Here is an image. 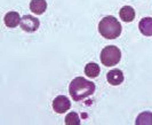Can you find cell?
<instances>
[{"instance_id":"obj_3","label":"cell","mask_w":152,"mask_h":125,"mask_svg":"<svg viewBox=\"0 0 152 125\" xmlns=\"http://www.w3.org/2000/svg\"><path fill=\"white\" fill-rule=\"evenodd\" d=\"M101 62L105 67H112L118 64L121 59V52L117 46H107L101 52Z\"/></svg>"},{"instance_id":"obj_8","label":"cell","mask_w":152,"mask_h":125,"mask_svg":"<svg viewBox=\"0 0 152 125\" xmlns=\"http://www.w3.org/2000/svg\"><path fill=\"white\" fill-rule=\"evenodd\" d=\"M138 29L142 35L146 37L152 36V17H144L138 24Z\"/></svg>"},{"instance_id":"obj_1","label":"cell","mask_w":152,"mask_h":125,"mask_svg":"<svg viewBox=\"0 0 152 125\" xmlns=\"http://www.w3.org/2000/svg\"><path fill=\"white\" fill-rule=\"evenodd\" d=\"M94 92H95V84L84 77L75 78L69 86V93L75 101H81L93 95Z\"/></svg>"},{"instance_id":"obj_13","label":"cell","mask_w":152,"mask_h":125,"mask_svg":"<svg viewBox=\"0 0 152 125\" xmlns=\"http://www.w3.org/2000/svg\"><path fill=\"white\" fill-rule=\"evenodd\" d=\"M65 124L66 125H80V118L77 112H70L65 117Z\"/></svg>"},{"instance_id":"obj_12","label":"cell","mask_w":152,"mask_h":125,"mask_svg":"<svg viewBox=\"0 0 152 125\" xmlns=\"http://www.w3.org/2000/svg\"><path fill=\"white\" fill-rule=\"evenodd\" d=\"M136 125H152V112L150 111H143L136 118Z\"/></svg>"},{"instance_id":"obj_6","label":"cell","mask_w":152,"mask_h":125,"mask_svg":"<svg viewBox=\"0 0 152 125\" xmlns=\"http://www.w3.org/2000/svg\"><path fill=\"white\" fill-rule=\"evenodd\" d=\"M107 79L111 85H120L124 82V74L120 69H112L107 74Z\"/></svg>"},{"instance_id":"obj_2","label":"cell","mask_w":152,"mask_h":125,"mask_svg":"<svg viewBox=\"0 0 152 125\" xmlns=\"http://www.w3.org/2000/svg\"><path fill=\"white\" fill-rule=\"evenodd\" d=\"M99 32L105 39H115L121 33V24L114 16H105L99 23Z\"/></svg>"},{"instance_id":"obj_10","label":"cell","mask_w":152,"mask_h":125,"mask_svg":"<svg viewBox=\"0 0 152 125\" xmlns=\"http://www.w3.org/2000/svg\"><path fill=\"white\" fill-rule=\"evenodd\" d=\"M119 15L124 22H132L135 18V10L130 6H124L119 12Z\"/></svg>"},{"instance_id":"obj_7","label":"cell","mask_w":152,"mask_h":125,"mask_svg":"<svg viewBox=\"0 0 152 125\" xmlns=\"http://www.w3.org/2000/svg\"><path fill=\"white\" fill-rule=\"evenodd\" d=\"M21 16L17 12H9L5 15V24L8 28H16L18 24H21Z\"/></svg>"},{"instance_id":"obj_4","label":"cell","mask_w":152,"mask_h":125,"mask_svg":"<svg viewBox=\"0 0 152 125\" xmlns=\"http://www.w3.org/2000/svg\"><path fill=\"white\" fill-rule=\"evenodd\" d=\"M39 22L38 18H36L32 15H24L21 20V28L25 32H34L39 29Z\"/></svg>"},{"instance_id":"obj_11","label":"cell","mask_w":152,"mask_h":125,"mask_svg":"<svg viewBox=\"0 0 152 125\" xmlns=\"http://www.w3.org/2000/svg\"><path fill=\"white\" fill-rule=\"evenodd\" d=\"M99 65L95 62L88 63L86 67H85V74L89 77V78H96L99 75Z\"/></svg>"},{"instance_id":"obj_5","label":"cell","mask_w":152,"mask_h":125,"mask_svg":"<svg viewBox=\"0 0 152 125\" xmlns=\"http://www.w3.org/2000/svg\"><path fill=\"white\" fill-rule=\"evenodd\" d=\"M71 108V102L65 95H58L54 99L53 101V109L57 114H64Z\"/></svg>"},{"instance_id":"obj_9","label":"cell","mask_w":152,"mask_h":125,"mask_svg":"<svg viewBox=\"0 0 152 125\" xmlns=\"http://www.w3.org/2000/svg\"><path fill=\"white\" fill-rule=\"evenodd\" d=\"M46 8H47L46 0H32L30 2V9L32 10V13H34L37 15L44 14Z\"/></svg>"}]
</instances>
